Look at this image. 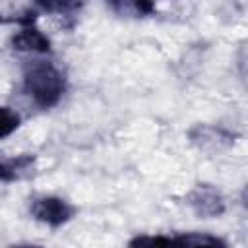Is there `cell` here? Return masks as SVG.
Returning <instances> with one entry per match:
<instances>
[{"label": "cell", "mask_w": 248, "mask_h": 248, "mask_svg": "<svg viewBox=\"0 0 248 248\" xmlns=\"http://www.w3.org/2000/svg\"><path fill=\"white\" fill-rule=\"evenodd\" d=\"M23 87L37 107L48 108L60 101L64 93V78L52 64L35 62L25 70Z\"/></svg>", "instance_id": "cell-1"}, {"label": "cell", "mask_w": 248, "mask_h": 248, "mask_svg": "<svg viewBox=\"0 0 248 248\" xmlns=\"http://www.w3.org/2000/svg\"><path fill=\"white\" fill-rule=\"evenodd\" d=\"M29 209L37 221L50 227H60L68 223L76 213V207L58 196H39L31 202Z\"/></svg>", "instance_id": "cell-2"}, {"label": "cell", "mask_w": 248, "mask_h": 248, "mask_svg": "<svg viewBox=\"0 0 248 248\" xmlns=\"http://www.w3.org/2000/svg\"><path fill=\"white\" fill-rule=\"evenodd\" d=\"M186 203L200 215V217H219L225 211V200L221 196V192L217 188H213L211 184H198L194 186L188 196H186Z\"/></svg>", "instance_id": "cell-3"}, {"label": "cell", "mask_w": 248, "mask_h": 248, "mask_svg": "<svg viewBox=\"0 0 248 248\" xmlns=\"http://www.w3.org/2000/svg\"><path fill=\"white\" fill-rule=\"evenodd\" d=\"M12 43H14L16 50H23V52H48V48H50L48 37L31 25H25L21 31H17L12 39Z\"/></svg>", "instance_id": "cell-4"}, {"label": "cell", "mask_w": 248, "mask_h": 248, "mask_svg": "<svg viewBox=\"0 0 248 248\" xmlns=\"http://www.w3.org/2000/svg\"><path fill=\"white\" fill-rule=\"evenodd\" d=\"M192 140L200 147H223V145L232 143L231 134H227L221 128H213V126H198L192 132Z\"/></svg>", "instance_id": "cell-5"}, {"label": "cell", "mask_w": 248, "mask_h": 248, "mask_svg": "<svg viewBox=\"0 0 248 248\" xmlns=\"http://www.w3.org/2000/svg\"><path fill=\"white\" fill-rule=\"evenodd\" d=\"M33 163H35V157H31V155H19L16 159H4L2 167H0L2 180L8 182V180H17V178L25 176L33 169Z\"/></svg>", "instance_id": "cell-6"}, {"label": "cell", "mask_w": 248, "mask_h": 248, "mask_svg": "<svg viewBox=\"0 0 248 248\" xmlns=\"http://www.w3.org/2000/svg\"><path fill=\"white\" fill-rule=\"evenodd\" d=\"M172 242H178V244H192V246H215V244H225L221 238L209 236V234H202V232L180 234V236H174Z\"/></svg>", "instance_id": "cell-7"}, {"label": "cell", "mask_w": 248, "mask_h": 248, "mask_svg": "<svg viewBox=\"0 0 248 248\" xmlns=\"http://www.w3.org/2000/svg\"><path fill=\"white\" fill-rule=\"evenodd\" d=\"M19 126V116L10 107L2 108V122H0V138H8Z\"/></svg>", "instance_id": "cell-8"}, {"label": "cell", "mask_w": 248, "mask_h": 248, "mask_svg": "<svg viewBox=\"0 0 248 248\" xmlns=\"http://www.w3.org/2000/svg\"><path fill=\"white\" fill-rule=\"evenodd\" d=\"M37 4H41L43 8L50 12H68V10L78 8L81 0H37Z\"/></svg>", "instance_id": "cell-9"}, {"label": "cell", "mask_w": 248, "mask_h": 248, "mask_svg": "<svg viewBox=\"0 0 248 248\" xmlns=\"http://www.w3.org/2000/svg\"><path fill=\"white\" fill-rule=\"evenodd\" d=\"M116 6H124V8H132L138 14H149L153 12V2L151 0H110Z\"/></svg>", "instance_id": "cell-10"}, {"label": "cell", "mask_w": 248, "mask_h": 248, "mask_svg": "<svg viewBox=\"0 0 248 248\" xmlns=\"http://www.w3.org/2000/svg\"><path fill=\"white\" fill-rule=\"evenodd\" d=\"M172 242V238H167V236H138L134 238L130 244H169Z\"/></svg>", "instance_id": "cell-11"}, {"label": "cell", "mask_w": 248, "mask_h": 248, "mask_svg": "<svg viewBox=\"0 0 248 248\" xmlns=\"http://www.w3.org/2000/svg\"><path fill=\"white\" fill-rule=\"evenodd\" d=\"M240 198H242V203H244V207L248 209V184L244 186V190H242V196H240Z\"/></svg>", "instance_id": "cell-12"}]
</instances>
